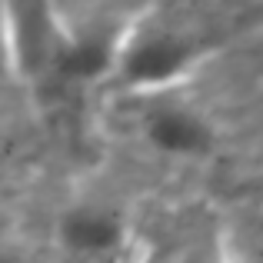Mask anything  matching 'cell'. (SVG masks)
Returning a JSON list of instances; mask_svg holds the SVG:
<instances>
[{
    "instance_id": "6da1fadb",
    "label": "cell",
    "mask_w": 263,
    "mask_h": 263,
    "mask_svg": "<svg viewBox=\"0 0 263 263\" xmlns=\"http://www.w3.org/2000/svg\"><path fill=\"white\" fill-rule=\"evenodd\" d=\"M13 53V77L33 93L57 100L84 93L110 77L120 24L70 27L57 17L53 0H0Z\"/></svg>"
},
{
    "instance_id": "7a4b0ae2",
    "label": "cell",
    "mask_w": 263,
    "mask_h": 263,
    "mask_svg": "<svg viewBox=\"0 0 263 263\" xmlns=\"http://www.w3.org/2000/svg\"><path fill=\"white\" fill-rule=\"evenodd\" d=\"M210 50V37L197 27L163 17L157 10L137 13L120 27L107 84L130 97L183 87Z\"/></svg>"
},
{
    "instance_id": "3957f363",
    "label": "cell",
    "mask_w": 263,
    "mask_h": 263,
    "mask_svg": "<svg viewBox=\"0 0 263 263\" xmlns=\"http://www.w3.org/2000/svg\"><path fill=\"white\" fill-rule=\"evenodd\" d=\"M183 87L130 97L137 100V123L147 147L174 160H203L217 150V123L200 103L180 93Z\"/></svg>"
},
{
    "instance_id": "277c9868",
    "label": "cell",
    "mask_w": 263,
    "mask_h": 263,
    "mask_svg": "<svg viewBox=\"0 0 263 263\" xmlns=\"http://www.w3.org/2000/svg\"><path fill=\"white\" fill-rule=\"evenodd\" d=\"M57 243L84 263H107L130 243V217L110 200H73L57 217Z\"/></svg>"
},
{
    "instance_id": "5b68a950",
    "label": "cell",
    "mask_w": 263,
    "mask_h": 263,
    "mask_svg": "<svg viewBox=\"0 0 263 263\" xmlns=\"http://www.w3.org/2000/svg\"><path fill=\"white\" fill-rule=\"evenodd\" d=\"M174 263H230V247H227L223 230L206 223L177 250Z\"/></svg>"
},
{
    "instance_id": "8992f818",
    "label": "cell",
    "mask_w": 263,
    "mask_h": 263,
    "mask_svg": "<svg viewBox=\"0 0 263 263\" xmlns=\"http://www.w3.org/2000/svg\"><path fill=\"white\" fill-rule=\"evenodd\" d=\"M13 77V53H10V37H7V20H4V4H0V80Z\"/></svg>"
},
{
    "instance_id": "52a82bcc",
    "label": "cell",
    "mask_w": 263,
    "mask_h": 263,
    "mask_svg": "<svg viewBox=\"0 0 263 263\" xmlns=\"http://www.w3.org/2000/svg\"><path fill=\"white\" fill-rule=\"evenodd\" d=\"M0 263H44L37 253L24 250V247H10V243H0Z\"/></svg>"
},
{
    "instance_id": "ba28073f",
    "label": "cell",
    "mask_w": 263,
    "mask_h": 263,
    "mask_svg": "<svg viewBox=\"0 0 263 263\" xmlns=\"http://www.w3.org/2000/svg\"><path fill=\"white\" fill-rule=\"evenodd\" d=\"M4 163H7V147H4V140H0V170H4Z\"/></svg>"
}]
</instances>
